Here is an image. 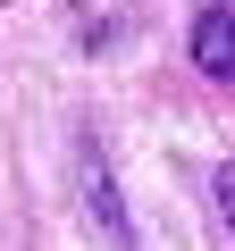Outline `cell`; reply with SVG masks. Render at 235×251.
<instances>
[{"mask_svg": "<svg viewBox=\"0 0 235 251\" xmlns=\"http://www.w3.org/2000/svg\"><path fill=\"white\" fill-rule=\"evenodd\" d=\"M76 184H84V209H92V226L109 234V251H135V218H126V201H118V176H109L101 143H84V159H76Z\"/></svg>", "mask_w": 235, "mask_h": 251, "instance_id": "cell-1", "label": "cell"}, {"mask_svg": "<svg viewBox=\"0 0 235 251\" xmlns=\"http://www.w3.org/2000/svg\"><path fill=\"white\" fill-rule=\"evenodd\" d=\"M193 67L210 84H235V0H210V9H193V34H185Z\"/></svg>", "mask_w": 235, "mask_h": 251, "instance_id": "cell-2", "label": "cell"}, {"mask_svg": "<svg viewBox=\"0 0 235 251\" xmlns=\"http://www.w3.org/2000/svg\"><path fill=\"white\" fill-rule=\"evenodd\" d=\"M210 193H218V218H227V234H235V159L210 168Z\"/></svg>", "mask_w": 235, "mask_h": 251, "instance_id": "cell-3", "label": "cell"}]
</instances>
